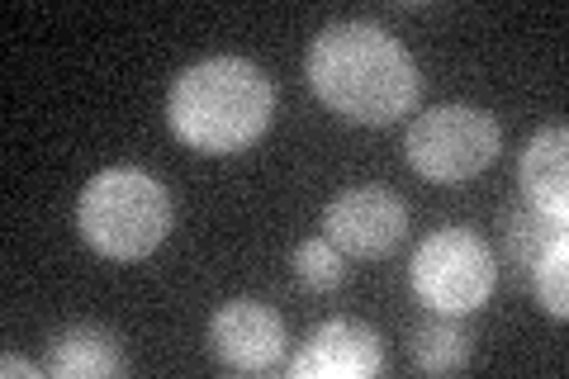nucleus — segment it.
<instances>
[{"label":"nucleus","instance_id":"5","mask_svg":"<svg viewBox=\"0 0 569 379\" xmlns=\"http://www.w3.org/2000/svg\"><path fill=\"white\" fill-rule=\"evenodd\" d=\"M498 148H503L498 119L489 110H475V104H437L408 123L403 138L408 167L437 186H460V180L489 171L498 161Z\"/></svg>","mask_w":569,"mask_h":379},{"label":"nucleus","instance_id":"15","mask_svg":"<svg viewBox=\"0 0 569 379\" xmlns=\"http://www.w3.org/2000/svg\"><path fill=\"white\" fill-rule=\"evenodd\" d=\"M0 375H6V379H14V375H24V379H43V375H48V366H33V360L6 351V356H0Z\"/></svg>","mask_w":569,"mask_h":379},{"label":"nucleus","instance_id":"11","mask_svg":"<svg viewBox=\"0 0 569 379\" xmlns=\"http://www.w3.org/2000/svg\"><path fill=\"white\" fill-rule=\"evenodd\" d=\"M556 238H569V223L546 219V213H537L527 200L503 209V247H508V261H512V270H518L522 285L531 276V266L541 261V251L556 242Z\"/></svg>","mask_w":569,"mask_h":379},{"label":"nucleus","instance_id":"2","mask_svg":"<svg viewBox=\"0 0 569 379\" xmlns=\"http://www.w3.org/2000/svg\"><path fill=\"white\" fill-rule=\"evenodd\" d=\"M276 86L247 58H204L171 81L167 123L186 148L204 157H233L271 129Z\"/></svg>","mask_w":569,"mask_h":379},{"label":"nucleus","instance_id":"12","mask_svg":"<svg viewBox=\"0 0 569 379\" xmlns=\"http://www.w3.org/2000/svg\"><path fill=\"white\" fill-rule=\"evenodd\" d=\"M408 351H413V366L427 370V375H451V370H466L470 366V337L460 332L456 318H447V313L422 318L418 328H413Z\"/></svg>","mask_w":569,"mask_h":379},{"label":"nucleus","instance_id":"1","mask_svg":"<svg viewBox=\"0 0 569 379\" xmlns=\"http://www.w3.org/2000/svg\"><path fill=\"white\" fill-rule=\"evenodd\" d=\"M309 86L337 119L385 129L418 104V62L395 33L366 20H337L309 48Z\"/></svg>","mask_w":569,"mask_h":379},{"label":"nucleus","instance_id":"13","mask_svg":"<svg viewBox=\"0 0 569 379\" xmlns=\"http://www.w3.org/2000/svg\"><path fill=\"white\" fill-rule=\"evenodd\" d=\"M565 266H569V238H556L546 251H541V261L531 266V276H527V290L537 295L541 303V313L550 318H569V285H565Z\"/></svg>","mask_w":569,"mask_h":379},{"label":"nucleus","instance_id":"3","mask_svg":"<svg viewBox=\"0 0 569 379\" xmlns=\"http://www.w3.org/2000/svg\"><path fill=\"white\" fill-rule=\"evenodd\" d=\"M176 205L171 190L142 167H110L91 176L77 205V228L86 247L110 261H142L171 238Z\"/></svg>","mask_w":569,"mask_h":379},{"label":"nucleus","instance_id":"8","mask_svg":"<svg viewBox=\"0 0 569 379\" xmlns=\"http://www.w3.org/2000/svg\"><path fill=\"white\" fill-rule=\"evenodd\" d=\"M385 370V341L356 318H328L290 360V379H376Z\"/></svg>","mask_w":569,"mask_h":379},{"label":"nucleus","instance_id":"7","mask_svg":"<svg viewBox=\"0 0 569 379\" xmlns=\"http://www.w3.org/2000/svg\"><path fill=\"white\" fill-rule=\"evenodd\" d=\"M284 341H290L284 337V318L261 299H228L209 318V351L228 370L266 375L284 366Z\"/></svg>","mask_w":569,"mask_h":379},{"label":"nucleus","instance_id":"4","mask_svg":"<svg viewBox=\"0 0 569 379\" xmlns=\"http://www.w3.org/2000/svg\"><path fill=\"white\" fill-rule=\"evenodd\" d=\"M408 280L413 295L432 313L466 318L479 313L498 285V261L493 247L470 228H437L432 238H422L413 261H408Z\"/></svg>","mask_w":569,"mask_h":379},{"label":"nucleus","instance_id":"6","mask_svg":"<svg viewBox=\"0 0 569 379\" xmlns=\"http://www.w3.org/2000/svg\"><path fill=\"white\" fill-rule=\"evenodd\" d=\"M323 238L342 257L380 261L408 238V205L385 186H351L323 209Z\"/></svg>","mask_w":569,"mask_h":379},{"label":"nucleus","instance_id":"14","mask_svg":"<svg viewBox=\"0 0 569 379\" xmlns=\"http://www.w3.org/2000/svg\"><path fill=\"white\" fill-rule=\"evenodd\" d=\"M295 276H299L305 290L328 295V290H337V285L347 280V257L328 238H309V242L295 247Z\"/></svg>","mask_w":569,"mask_h":379},{"label":"nucleus","instance_id":"9","mask_svg":"<svg viewBox=\"0 0 569 379\" xmlns=\"http://www.w3.org/2000/svg\"><path fill=\"white\" fill-rule=\"evenodd\" d=\"M522 200L556 223H569V133L560 123H546L527 138L518 157Z\"/></svg>","mask_w":569,"mask_h":379},{"label":"nucleus","instance_id":"10","mask_svg":"<svg viewBox=\"0 0 569 379\" xmlns=\"http://www.w3.org/2000/svg\"><path fill=\"white\" fill-rule=\"evenodd\" d=\"M48 375L52 379H114L123 375V347L110 328L100 322H71V328L52 332L48 341Z\"/></svg>","mask_w":569,"mask_h":379}]
</instances>
